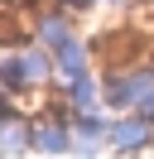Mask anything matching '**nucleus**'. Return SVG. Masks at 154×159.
Here are the masks:
<instances>
[{
  "label": "nucleus",
  "instance_id": "f257e3e1",
  "mask_svg": "<svg viewBox=\"0 0 154 159\" xmlns=\"http://www.w3.org/2000/svg\"><path fill=\"white\" fill-rule=\"evenodd\" d=\"M53 82H58L53 48H43V43H34V39L0 48V87H5L15 101L19 97H34V92L53 87Z\"/></svg>",
  "mask_w": 154,
  "mask_h": 159
},
{
  "label": "nucleus",
  "instance_id": "f03ea898",
  "mask_svg": "<svg viewBox=\"0 0 154 159\" xmlns=\"http://www.w3.org/2000/svg\"><path fill=\"white\" fill-rule=\"evenodd\" d=\"M101 97H106V111H111V116H120V111H144L154 101V68L149 63H130V68L101 72Z\"/></svg>",
  "mask_w": 154,
  "mask_h": 159
},
{
  "label": "nucleus",
  "instance_id": "7ed1b4c3",
  "mask_svg": "<svg viewBox=\"0 0 154 159\" xmlns=\"http://www.w3.org/2000/svg\"><path fill=\"white\" fill-rule=\"evenodd\" d=\"M106 149H116V154H125V159L154 154V120H144L140 111H120V116H111Z\"/></svg>",
  "mask_w": 154,
  "mask_h": 159
},
{
  "label": "nucleus",
  "instance_id": "20e7f679",
  "mask_svg": "<svg viewBox=\"0 0 154 159\" xmlns=\"http://www.w3.org/2000/svg\"><path fill=\"white\" fill-rule=\"evenodd\" d=\"M24 29H29V39H34V43H43V48H58V43H67V39L77 34V20H72V10H63V5L43 0L38 10H29Z\"/></svg>",
  "mask_w": 154,
  "mask_h": 159
},
{
  "label": "nucleus",
  "instance_id": "39448f33",
  "mask_svg": "<svg viewBox=\"0 0 154 159\" xmlns=\"http://www.w3.org/2000/svg\"><path fill=\"white\" fill-rule=\"evenodd\" d=\"M53 63H58V82L87 77V72H96V48H92L87 34H72L67 43H58V48H53Z\"/></svg>",
  "mask_w": 154,
  "mask_h": 159
},
{
  "label": "nucleus",
  "instance_id": "423d86ee",
  "mask_svg": "<svg viewBox=\"0 0 154 159\" xmlns=\"http://www.w3.org/2000/svg\"><path fill=\"white\" fill-rule=\"evenodd\" d=\"M58 101L67 111H106V97H101V72H87V77H67L58 82Z\"/></svg>",
  "mask_w": 154,
  "mask_h": 159
},
{
  "label": "nucleus",
  "instance_id": "0eeeda50",
  "mask_svg": "<svg viewBox=\"0 0 154 159\" xmlns=\"http://www.w3.org/2000/svg\"><path fill=\"white\" fill-rule=\"evenodd\" d=\"M72 135H77L72 154L92 159L96 149L106 145V135H111V111H77V116H72Z\"/></svg>",
  "mask_w": 154,
  "mask_h": 159
},
{
  "label": "nucleus",
  "instance_id": "6e6552de",
  "mask_svg": "<svg viewBox=\"0 0 154 159\" xmlns=\"http://www.w3.org/2000/svg\"><path fill=\"white\" fill-rule=\"evenodd\" d=\"M24 149H34V116L15 106L10 116H0V159H15Z\"/></svg>",
  "mask_w": 154,
  "mask_h": 159
},
{
  "label": "nucleus",
  "instance_id": "1a4fd4ad",
  "mask_svg": "<svg viewBox=\"0 0 154 159\" xmlns=\"http://www.w3.org/2000/svg\"><path fill=\"white\" fill-rule=\"evenodd\" d=\"M53 5H63V10H72V15H82V10H92L96 0H53Z\"/></svg>",
  "mask_w": 154,
  "mask_h": 159
},
{
  "label": "nucleus",
  "instance_id": "9d476101",
  "mask_svg": "<svg viewBox=\"0 0 154 159\" xmlns=\"http://www.w3.org/2000/svg\"><path fill=\"white\" fill-rule=\"evenodd\" d=\"M15 106H19V101H15V97H10V92H5V87H0V116H10V111H15Z\"/></svg>",
  "mask_w": 154,
  "mask_h": 159
},
{
  "label": "nucleus",
  "instance_id": "9b49d317",
  "mask_svg": "<svg viewBox=\"0 0 154 159\" xmlns=\"http://www.w3.org/2000/svg\"><path fill=\"white\" fill-rule=\"evenodd\" d=\"M144 63H149V68H154V43H149V53H144Z\"/></svg>",
  "mask_w": 154,
  "mask_h": 159
},
{
  "label": "nucleus",
  "instance_id": "f8f14e48",
  "mask_svg": "<svg viewBox=\"0 0 154 159\" xmlns=\"http://www.w3.org/2000/svg\"><path fill=\"white\" fill-rule=\"evenodd\" d=\"M96 5H125V0H96Z\"/></svg>",
  "mask_w": 154,
  "mask_h": 159
}]
</instances>
